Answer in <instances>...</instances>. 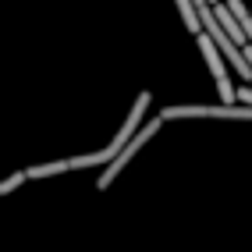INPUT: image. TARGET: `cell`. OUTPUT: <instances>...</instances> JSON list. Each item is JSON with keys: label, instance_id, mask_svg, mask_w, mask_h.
Listing matches in <instances>:
<instances>
[{"label": "cell", "instance_id": "5", "mask_svg": "<svg viewBox=\"0 0 252 252\" xmlns=\"http://www.w3.org/2000/svg\"><path fill=\"white\" fill-rule=\"evenodd\" d=\"M114 160V149L103 146L96 153H82V157H71V171H86V167H107Z\"/></svg>", "mask_w": 252, "mask_h": 252}, {"label": "cell", "instance_id": "4", "mask_svg": "<svg viewBox=\"0 0 252 252\" xmlns=\"http://www.w3.org/2000/svg\"><path fill=\"white\" fill-rule=\"evenodd\" d=\"M149 103H153V96H149V93H139V96H135V103H131V114L125 117L121 131H117V135H114V142H110L114 157H117V153H121V149H125L131 139L139 135V128L146 125V110H149Z\"/></svg>", "mask_w": 252, "mask_h": 252}, {"label": "cell", "instance_id": "3", "mask_svg": "<svg viewBox=\"0 0 252 252\" xmlns=\"http://www.w3.org/2000/svg\"><path fill=\"white\" fill-rule=\"evenodd\" d=\"M199 50H203V57H206V64H210V71H213V78H217V93H220V103H238V89L231 86V78H227V57L220 54V46H217L206 32H199Z\"/></svg>", "mask_w": 252, "mask_h": 252}, {"label": "cell", "instance_id": "8", "mask_svg": "<svg viewBox=\"0 0 252 252\" xmlns=\"http://www.w3.org/2000/svg\"><path fill=\"white\" fill-rule=\"evenodd\" d=\"M25 181V171H14V174H7L4 181H0V195H7V192H14L18 185Z\"/></svg>", "mask_w": 252, "mask_h": 252}, {"label": "cell", "instance_id": "9", "mask_svg": "<svg viewBox=\"0 0 252 252\" xmlns=\"http://www.w3.org/2000/svg\"><path fill=\"white\" fill-rule=\"evenodd\" d=\"M234 99H238V103H249V107H252V86H242Z\"/></svg>", "mask_w": 252, "mask_h": 252}, {"label": "cell", "instance_id": "7", "mask_svg": "<svg viewBox=\"0 0 252 252\" xmlns=\"http://www.w3.org/2000/svg\"><path fill=\"white\" fill-rule=\"evenodd\" d=\"M178 11H181V22L189 32H203V22H199V11H195V0H178Z\"/></svg>", "mask_w": 252, "mask_h": 252}, {"label": "cell", "instance_id": "6", "mask_svg": "<svg viewBox=\"0 0 252 252\" xmlns=\"http://www.w3.org/2000/svg\"><path fill=\"white\" fill-rule=\"evenodd\" d=\"M64 171H71V160H50V163L29 167L25 178H54V174H64Z\"/></svg>", "mask_w": 252, "mask_h": 252}, {"label": "cell", "instance_id": "1", "mask_svg": "<svg viewBox=\"0 0 252 252\" xmlns=\"http://www.w3.org/2000/svg\"><path fill=\"white\" fill-rule=\"evenodd\" d=\"M163 121H181V117H227V121H252L249 103H174L160 110Z\"/></svg>", "mask_w": 252, "mask_h": 252}, {"label": "cell", "instance_id": "2", "mask_svg": "<svg viewBox=\"0 0 252 252\" xmlns=\"http://www.w3.org/2000/svg\"><path fill=\"white\" fill-rule=\"evenodd\" d=\"M160 125H163V117H160V114H153V117H149V121H146V125L139 128V135L131 139V142H128L125 149H121V153H117V157H114V160H110V163L103 167V174H99V181H96V189H99V192H103V189H110V185H114V178H117V174H121L125 167L131 163V157H135L139 149H142V146H146L149 139H153L157 131H160Z\"/></svg>", "mask_w": 252, "mask_h": 252}, {"label": "cell", "instance_id": "10", "mask_svg": "<svg viewBox=\"0 0 252 252\" xmlns=\"http://www.w3.org/2000/svg\"><path fill=\"white\" fill-rule=\"evenodd\" d=\"M210 4H220V0H210Z\"/></svg>", "mask_w": 252, "mask_h": 252}]
</instances>
